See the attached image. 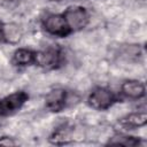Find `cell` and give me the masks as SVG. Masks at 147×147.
<instances>
[{
    "mask_svg": "<svg viewBox=\"0 0 147 147\" xmlns=\"http://www.w3.org/2000/svg\"><path fill=\"white\" fill-rule=\"evenodd\" d=\"M87 102L95 110H106L117 102L116 94L107 87H95L88 95Z\"/></svg>",
    "mask_w": 147,
    "mask_h": 147,
    "instance_id": "1",
    "label": "cell"
},
{
    "mask_svg": "<svg viewBox=\"0 0 147 147\" xmlns=\"http://www.w3.org/2000/svg\"><path fill=\"white\" fill-rule=\"evenodd\" d=\"M62 15L71 31H79L84 29L90 21L88 13L80 6H69Z\"/></svg>",
    "mask_w": 147,
    "mask_h": 147,
    "instance_id": "2",
    "label": "cell"
},
{
    "mask_svg": "<svg viewBox=\"0 0 147 147\" xmlns=\"http://www.w3.org/2000/svg\"><path fill=\"white\" fill-rule=\"evenodd\" d=\"M29 95L23 91L11 93L0 100V116H9L20 110L28 101Z\"/></svg>",
    "mask_w": 147,
    "mask_h": 147,
    "instance_id": "3",
    "label": "cell"
},
{
    "mask_svg": "<svg viewBox=\"0 0 147 147\" xmlns=\"http://www.w3.org/2000/svg\"><path fill=\"white\" fill-rule=\"evenodd\" d=\"M62 62V53L59 47L51 46L44 51L36 52L34 63L45 69H55Z\"/></svg>",
    "mask_w": 147,
    "mask_h": 147,
    "instance_id": "4",
    "label": "cell"
},
{
    "mask_svg": "<svg viewBox=\"0 0 147 147\" xmlns=\"http://www.w3.org/2000/svg\"><path fill=\"white\" fill-rule=\"evenodd\" d=\"M42 26L46 32L55 37H67L71 32L63 15L60 14L47 15L42 20Z\"/></svg>",
    "mask_w": 147,
    "mask_h": 147,
    "instance_id": "5",
    "label": "cell"
},
{
    "mask_svg": "<svg viewBox=\"0 0 147 147\" xmlns=\"http://www.w3.org/2000/svg\"><path fill=\"white\" fill-rule=\"evenodd\" d=\"M67 92L63 88H54L51 92H48V94L45 98V105L46 107L54 113L61 111L67 103Z\"/></svg>",
    "mask_w": 147,
    "mask_h": 147,
    "instance_id": "6",
    "label": "cell"
},
{
    "mask_svg": "<svg viewBox=\"0 0 147 147\" xmlns=\"http://www.w3.org/2000/svg\"><path fill=\"white\" fill-rule=\"evenodd\" d=\"M122 94L129 99H140L145 95V85L139 80H126L121 86Z\"/></svg>",
    "mask_w": 147,
    "mask_h": 147,
    "instance_id": "7",
    "label": "cell"
},
{
    "mask_svg": "<svg viewBox=\"0 0 147 147\" xmlns=\"http://www.w3.org/2000/svg\"><path fill=\"white\" fill-rule=\"evenodd\" d=\"M147 123V114L145 111L131 113L119 119V124L125 129H136L146 125Z\"/></svg>",
    "mask_w": 147,
    "mask_h": 147,
    "instance_id": "8",
    "label": "cell"
},
{
    "mask_svg": "<svg viewBox=\"0 0 147 147\" xmlns=\"http://www.w3.org/2000/svg\"><path fill=\"white\" fill-rule=\"evenodd\" d=\"M36 52L28 48H18L13 55V63L18 67H25L34 63Z\"/></svg>",
    "mask_w": 147,
    "mask_h": 147,
    "instance_id": "9",
    "label": "cell"
},
{
    "mask_svg": "<svg viewBox=\"0 0 147 147\" xmlns=\"http://www.w3.org/2000/svg\"><path fill=\"white\" fill-rule=\"evenodd\" d=\"M2 31H3V40L10 44L17 42L22 37L21 28L14 23L2 24Z\"/></svg>",
    "mask_w": 147,
    "mask_h": 147,
    "instance_id": "10",
    "label": "cell"
},
{
    "mask_svg": "<svg viewBox=\"0 0 147 147\" xmlns=\"http://www.w3.org/2000/svg\"><path fill=\"white\" fill-rule=\"evenodd\" d=\"M108 144L109 145H121V146H126V147H133V146H139L141 144V141L137 137L117 134V136H114L113 138H110Z\"/></svg>",
    "mask_w": 147,
    "mask_h": 147,
    "instance_id": "11",
    "label": "cell"
},
{
    "mask_svg": "<svg viewBox=\"0 0 147 147\" xmlns=\"http://www.w3.org/2000/svg\"><path fill=\"white\" fill-rule=\"evenodd\" d=\"M16 145V142L9 138V137H1L0 138V146H14Z\"/></svg>",
    "mask_w": 147,
    "mask_h": 147,
    "instance_id": "12",
    "label": "cell"
},
{
    "mask_svg": "<svg viewBox=\"0 0 147 147\" xmlns=\"http://www.w3.org/2000/svg\"><path fill=\"white\" fill-rule=\"evenodd\" d=\"M3 40V31H2V23H0V41Z\"/></svg>",
    "mask_w": 147,
    "mask_h": 147,
    "instance_id": "13",
    "label": "cell"
},
{
    "mask_svg": "<svg viewBox=\"0 0 147 147\" xmlns=\"http://www.w3.org/2000/svg\"><path fill=\"white\" fill-rule=\"evenodd\" d=\"M51 1H61V0H51Z\"/></svg>",
    "mask_w": 147,
    "mask_h": 147,
    "instance_id": "14",
    "label": "cell"
}]
</instances>
